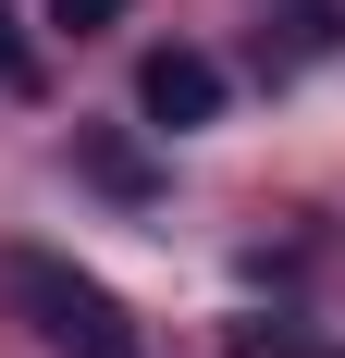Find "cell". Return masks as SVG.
Returning <instances> with one entry per match:
<instances>
[{
  "mask_svg": "<svg viewBox=\"0 0 345 358\" xmlns=\"http://www.w3.org/2000/svg\"><path fill=\"white\" fill-rule=\"evenodd\" d=\"M13 296H25V322L50 334V358H136V322H124V296L99 272H74L50 248H13Z\"/></svg>",
  "mask_w": 345,
  "mask_h": 358,
  "instance_id": "6da1fadb",
  "label": "cell"
},
{
  "mask_svg": "<svg viewBox=\"0 0 345 358\" xmlns=\"http://www.w3.org/2000/svg\"><path fill=\"white\" fill-rule=\"evenodd\" d=\"M136 111L161 124V136L210 124V111H222V62H210V50H148L136 62Z\"/></svg>",
  "mask_w": 345,
  "mask_h": 358,
  "instance_id": "7a4b0ae2",
  "label": "cell"
},
{
  "mask_svg": "<svg viewBox=\"0 0 345 358\" xmlns=\"http://www.w3.org/2000/svg\"><path fill=\"white\" fill-rule=\"evenodd\" d=\"M25 74H37V62H25V25L0 13V87H25Z\"/></svg>",
  "mask_w": 345,
  "mask_h": 358,
  "instance_id": "3957f363",
  "label": "cell"
},
{
  "mask_svg": "<svg viewBox=\"0 0 345 358\" xmlns=\"http://www.w3.org/2000/svg\"><path fill=\"white\" fill-rule=\"evenodd\" d=\"M50 13H62V25H111L124 0H50Z\"/></svg>",
  "mask_w": 345,
  "mask_h": 358,
  "instance_id": "277c9868",
  "label": "cell"
}]
</instances>
